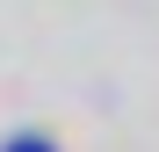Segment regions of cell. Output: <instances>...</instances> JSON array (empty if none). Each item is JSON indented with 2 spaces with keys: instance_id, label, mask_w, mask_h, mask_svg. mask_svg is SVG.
<instances>
[{
  "instance_id": "6da1fadb",
  "label": "cell",
  "mask_w": 159,
  "mask_h": 152,
  "mask_svg": "<svg viewBox=\"0 0 159 152\" xmlns=\"http://www.w3.org/2000/svg\"><path fill=\"white\" fill-rule=\"evenodd\" d=\"M15 152H43V145H15Z\"/></svg>"
}]
</instances>
